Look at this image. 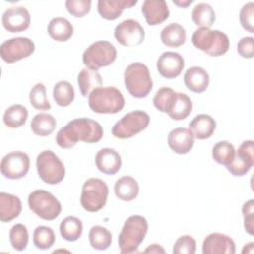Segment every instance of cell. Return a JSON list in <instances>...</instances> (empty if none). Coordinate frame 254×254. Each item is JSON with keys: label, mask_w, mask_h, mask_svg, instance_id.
<instances>
[{"label": "cell", "mask_w": 254, "mask_h": 254, "mask_svg": "<svg viewBox=\"0 0 254 254\" xmlns=\"http://www.w3.org/2000/svg\"><path fill=\"white\" fill-rule=\"evenodd\" d=\"M103 137V128L90 118H75L61 128L56 136L57 144L63 149L72 148L78 141L92 144Z\"/></svg>", "instance_id": "cell-1"}, {"label": "cell", "mask_w": 254, "mask_h": 254, "mask_svg": "<svg viewBox=\"0 0 254 254\" xmlns=\"http://www.w3.org/2000/svg\"><path fill=\"white\" fill-rule=\"evenodd\" d=\"M141 12L148 25L156 26L165 22L170 16V10L164 0L144 1Z\"/></svg>", "instance_id": "cell-18"}, {"label": "cell", "mask_w": 254, "mask_h": 254, "mask_svg": "<svg viewBox=\"0 0 254 254\" xmlns=\"http://www.w3.org/2000/svg\"><path fill=\"white\" fill-rule=\"evenodd\" d=\"M242 214L244 218V228L249 235L254 234V200H247L242 206Z\"/></svg>", "instance_id": "cell-44"}, {"label": "cell", "mask_w": 254, "mask_h": 254, "mask_svg": "<svg viewBox=\"0 0 254 254\" xmlns=\"http://www.w3.org/2000/svg\"><path fill=\"white\" fill-rule=\"evenodd\" d=\"M162 43L171 48H179L183 46L187 40V33L183 26L178 23H171L161 31Z\"/></svg>", "instance_id": "cell-29"}, {"label": "cell", "mask_w": 254, "mask_h": 254, "mask_svg": "<svg viewBox=\"0 0 254 254\" xmlns=\"http://www.w3.org/2000/svg\"><path fill=\"white\" fill-rule=\"evenodd\" d=\"M191 19L197 27L210 29L215 21L214 9L207 3H198L192 9Z\"/></svg>", "instance_id": "cell-31"}, {"label": "cell", "mask_w": 254, "mask_h": 254, "mask_svg": "<svg viewBox=\"0 0 254 254\" xmlns=\"http://www.w3.org/2000/svg\"><path fill=\"white\" fill-rule=\"evenodd\" d=\"M117 57L116 48L108 41H97L92 43L82 55V62L87 68L98 70L110 65Z\"/></svg>", "instance_id": "cell-9"}, {"label": "cell", "mask_w": 254, "mask_h": 254, "mask_svg": "<svg viewBox=\"0 0 254 254\" xmlns=\"http://www.w3.org/2000/svg\"><path fill=\"white\" fill-rule=\"evenodd\" d=\"M150 123V116L142 110L125 114L112 127V135L118 139L131 138L145 130Z\"/></svg>", "instance_id": "cell-10"}, {"label": "cell", "mask_w": 254, "mask_h": 254, "mask_svg": "<svg viewBox=\"0 0 254 254\" xmlns=\"http://www.w3.org/2000/svg\"><path fill=\"white\" fill-rule=\"evenodd\" d=\"M253 242H249L248 244L244 245V248L242 250V253H253Z\"/></svg>", "instance_id": "cell-48"}, {"label": "cell", "mask_w": 254, "mask_h": 254, "mask_svg": "<svg viewBox=\"0 0 254 254\" xmlns=\"http://www.w3.org/2000/svg\"><path fill=\"white\" fill-rule=\"evenodd\" d=\"M10 243L12 247L17 251H23L26 249L29 241V234L27 227L22 223H17L12 226L9 232Z\"/></svg>", "instance_id": "cell-38"}, {"label": "cell", "mask_w": 254, "mask_h": 254, "mask_svg": "<svg viewBox=\"0 0 254 254\" xmlns=\"http://www.w3.org/2000/svg\"><path fill=\"white\" fill-rule=\"evenodd\" d=\"M28 109L21 104H13L8 107L3 115V122L9 128H19L28 119Z\"/></svg>", "instance_id": "cell-32"}, {"label": "cell", "mask_w": 254, "mask_h": 254, "mask_svg": "<svg viewBox=\"0 0 254 254\" xmlns=\"http://www.w3.org/2000/svg\"><path fill=\"white\" fill-rule=\"evenodd\" d=\"M28 204L30 209L44 220H54L62 211L61 202L45 190H33L28 196Z\"/></svg>", "instance_id": "cell-8"}, {"label": "cell", "mask_w": 254, "mask_h": 254, "mask_svg": "<svg viewBox=\"0 0 254 254\" xmlns=\"http://www.w3.org/2000/svg\"><path fill=\"white\" fill-rule=\"evenodd\" d=\"M192 110L191 99L183 92H176L170 106L168 115L177 121L186 119Z\"/></svg>", "instance_id": "cell-26"}, {"label": "cell", "mask_w": 254, "mask_h": 254, "mask_svg": "<svg viewBox=\"0 0 254 254\" xmlns=\"http://www.w3.org/2000/svg\"><path fill=\"white\" fill-rule=\"evenodd\" d=\"M64 4L67 12L76 18L84 17L91 8L90 0H66Z\"/></svg>", "instance_id": "cell-42"}, {"label": "cell", "mask_w": 254, "mask_h": 254, "mask_svg": "<svg viewBox=\"0 0 254 254\" xmlns=\"http://www.w3.org/2000/svg\"><path fill=\"white\" fill-rule=\"evenodd\" d=\"M137 3V0H99L97 11L103 19L113 21L119 18L125 9L132 8Z\"/></svg>", "instance_id": "cell-21"}, {"label": "cell", "mask_w": 254, "mask_h": 254, "mask_svg": "<svg viewBox=\"0 0 254 254\" xmlns=\"http://www.w3.org/2000/svg\"><path fill=\"white\" fill-rule=\"evenodd\" d=\"M145 253H165V249L159 244H151L145 250Z\"/></svg>", "instance_id": "cell-46"}, {"label": "cell", "mask_w": 254, "mask_h": 254, "mask_svg": "<svg viewBox=\"0 0 254 254\" xmlns=\"http://www.w3.org/2000/svg\"><path fill=\"white\" fill-rule=\"evenodd\" d=\"M124 84L135 98H144L153 88V80L148 66L142 63L130 64L124 71Z\"/></svg>", "instance_id": "cell-5"}, {"label": "cell", "mask_w": 254, "mask_h": 254, "mask_svg": "<svg viewBox=\"0 0 254 254\" xmlns=\"http://www.w3.org/2000/svg\"><path fill=\"white\" fill-rule=\"evenodd\" d=\"M148 232V221L141 215H132L126 219L118 236V245L122 254L136 252Z\"/></svg>", "instance_id": "cell-2"}, {"label": "cell", "mask_w": 254, "mask_h": 254, "mask_svg": "<svg viewBox=\"0 0 254 254\" xmlns=\"http://www.w3.org/2000/svg\"><path fill=\"white\" fill-rule=\"evenodd\" d=\"M31 16L29 11L23 7H10L2 15V25L10 33H20L29 28Z\"/></svg>", "instance_id": "cell-15"}, {"label": "cell", "mask_w": 254, "mask_h": 254, "mask_svg": "<svg viewBox=\"0 0 254 254\" xmlns=\"http://www.w3.org/2000/svg\"><path fill=\"white\" fill-rule=\"evenodd\" d=\"M88 239L92 248L96 250H106L112 242L110 231L103 226H92L88 233Z\"/></svg>", "instance_id": "cell-34"}, {"label": "cell", "mask_w": 254, "mask_h": 254, "mask_svg": "<svg viewBox=\"0 0 254 254\" xmlns=\"http://www.w3.org/2000/svg\"><path fill=\"white\" fill-rule=\"evenodd\" d=\"M196 250V242L190 235L180 236L174 244V254H194Z\"/></svg>", "instance_id": "cell-41"}, {"label": "cell", "mask_w": 254, "mask_h": 254, "mask_svg": "<svg viewBox=\"0 0 254 254\" xmlns=\"http://www.w3.org/2000/svg\"><path fill=\"white\" fill-rule=\"evenodd\" d=\"M185 66L184 58L176 52H165L157 60V69L159 73L168 79L178 77Z\"/></svg>", "instance_id": "cell-16"}, {"label": "cell", "mask_w": 254, "mask_h": 254, "mask_svg": "<svg viewBox=\"0 0 254 254\" xmlns=\"http://www.w3.org/2000/svg\"><path fill=\"white\" fill-rule=\"evenodd\" d=\"M82 222L75 216H66L60 224L62 237L69 242L76 241L82 234Z\"/></svg>", "instance_id": "cell-33"}, {"label": "cell", "mask_w": 254, "mask_h": 254, "mask_svg": "<svg viewBox=\"0 0 254 254\" xmlns=\"http://www.w3.org/2000/svg\"><path fill=\"white\" fill-rule=\"evenodd\" d=\"M115 195L123 201H131L139 194V185L131 176H124L118 179L114 185Z\"/></svg>", "instance_id": "cell-28"}, {"label": "cell", "mask_w": 254, "mask_h": 254, "mask_svg": "<svg viewBox=\"0 0 254 254\" xmlns=\"http://www.w3.org/2000/svg\"><path fill=\"white\" fill-rule=\"evenodd\" d=\"M203 254H234L235 243L228 235L214 232L208 234L202 243Z\"/></svg>", "instance_id": "cell-17"}, {"label": "cell", "mask_w": 254, "mask_h": 254, "mask_svg": "<svg viewBox=\"0 0 254 254\" xmlns=\"http://www.w3.org/2000/svg\"><path fill=\"white\" fill-rule=\"evenodd\" d=\"M215 128L216 122L208 114H198L189 124V129L191 131L194 138L198 140L211 137Z\"/></svg>", "instance_id": "cell-24"}, {"label": "cell", "mask_w": 254, "mask_h": 254, "mask_svg": "<svg viewBox=\"0 0 254 254\" xmlns=\"http://www.w3.org/2000/svg\"><path fill=\"white\" fill-rule=\"evenodd\" d=\"M194 136L188 128H175L168 135V145L179 155L188 154L193 147Z\"/></svg>", "instance_id": "cell-19"}, {"label": "cell", "mask_w": 254, "mask_h": 254, "mask_svg": "<svg viewBox=\"0 0 254 254\" xmlns=\"http://www.w3.org/2000/svg\"><path fill=\"white\" fill-rule=\"evenodd\" d=\"M235 149L234 146L228 141H219L212 148L213 160L225 167H227L234 159Z\"/></svg>", "instance_id": "cell-36"}, {"label": "cell", "mask_w": 254, "mask_h": 254, "mask_svg": "<svg viewBox=\"0 0 254 254\" xmlns=\"http://www.w3.org/2000/svg\"><path fill=\"white\" fill-rule=\"evenodd\" d=\"M22 211V202L14 194L4 191L0 192V220L10 222L17 218Z\"/></svg>", "instance_id": "cell-23"}, {"label": "cell", "mask_w": 254, "mask_h": 254, "mask_svg": "<svg viewBox=\"0 0 254 254\" xmlns=\"http://www.w3.org/2000/svg\"><path fill=\"white\" fill-rule=\"evenodd\" d=\"M239 20L242 28L249 33H254V3L245 4L239 13Z\"/></svg>", "instance_id": "cell-43"}, {"label": "cell", "mask_w": 254, "mask_h": 254, "mask_svg": "<svg viewBox=\"0 0 254 254\" xmlns=\"http://www.w3.org/2000/svg\"><path fill=\"white\" fill-rule=\"evenodd\" d=\"M77 84L81 95L87 97L94 89L101 86L102 77L97 70L85 67L77 75Z\"/></svg>", "instance_id": "cell-25"}, {"label": "cell", "mask_w": 254, "mask_h": 254, "mask_svg": "<svg viewBox=\"0 0 254 254\" xmlns=\"http://www.w3.org/2000/svg\"><path fill=\"white\" fill-rule=\"evenodd\" d=\"M120 155L111 148H103L95 155L97 169L105 175H115L121 168Z\"/></svg>", "instance_id": "cell-20"}, {"label": "cell", "mask_w": 254, "mask_h": 254, "mask_svg": "<svg viewBox=\"0 0 254 254\" xmlns=\"http://www.w3.org/2000/svg\"><path fill=\"white\" fill-rule=\"evenodd\" d=\"M173 3L175 4V5H177V6H179V7H181V8H187L190 4H191L192 3V0H186V1H176V0H174L173 1Z\"/></svg>", "instance_id": "cell-47"}, {"label": "cell", "mask_w": 254, "mask_h": 254, "mask_svg": "<svg viewBox=\"0 0 254 254\" xmlns=\"http://www.w3.org/2000/svg\"><path fill=\"white\" fill-rule=\"evenodd\" d=\"M254 165V142L247 140L241 143L238 150L235 151L233 161L226 167L234 177L246 175Z\"/></svg>", "instance_id": "cell-14"}, {"label": "cell", "mask_w": 254, "mask_h": 254, "mask_svg": "<svg viewBox=\"0 0 254 254\" xmlns=\"http://www.w3.org/2000/svg\"><path fill=\"white\" fill-rule=\"evenodd\" d=\"M253 37H243L237 43V52L244 59H252L254 56Z\"/></svg>", "instance_id": "cell-45"}, {"label": "cell", "mask_w": 254, "mask_h": 254, "mask_svg": "<svg viewBox=\"0 0 254 254\" xmlns=\"http://www.w3.org/2000/svg\"><path fill=\"white\" fill-rule=\"evenodd\" d=\"M29 99L32 106L38 110L51 109V103L47 97L46 87L43 83H36L29 94Z\"/></svg>", "instance_id": "cell-39"}, {"label": "cell", "mask_w": 254, "mask_h": 254, "mask_svg": "<svg viewBox=\"0 0 254 254\" xmlns=\"http://www.w3.org/2000/svg\"><path fill=\"white\" fill-rule=\"evenodd\" d=\"M125 99L122 92L114 86L98 87L88 96L90 109L99 114H115L124 107Z\"/></svg>", "instance_id": "cell-3"}, {"label": "cell", "mask_w": 254, "mask_h": 254, "mask_svg": "<svg viewBox=\"0 0 254 254\" xmlns=\"http://www.w3.org/2000/svg\"><path fill=\"white\" fill-rule=\"evenodd\" d=\"M191 42L196 49L211 57L222 56L229 49L228 36L219 30L209 28L196 29L191 36Z\"/></svg>", "instance_id": "cell-4"}, {"label": "cell", "mask_w": 254, "mask_h": 254, "mask_svg": "<svg viewBox=\"0 0 254 254\" xmlns=\"http://www.w3.org/2000/svg\"><path fill=\"white\" fill-rule=\"evenodd\" d=\"M108 192V187L104 181L90 178L82 186L80 204L88 212H97L106 204Z\"/></svg>", "instance_id": "cell-6"}, {"label": "cell", "mask_w": 254, "mask_h": 254, "mask_svg": "<svg viewBox=\"0 0 254 254\" xmlns=\"http://www.w3.org/2000/svg\"><path fill=\"white\" fill-rule=\"evenodd\" d=\"M57 121L55 117L48 113H38L31 121V130L40 137H47L51 135L56 129Z\"/></svg>", "instance_id": "cell-30"}, {"label": "cell", "mask_w": 254, "mask_h": 254, "mask_svg": "<svg viewBox=\"0 0 254 254\" xmlns=\"http://www.w3.org/2000/svg\"><path fill=\"white\" fill-rule=\"evenodd\" d=\"M114 37L124 47H136L143 43L145 31L138 21L127 19L115 27Z\"/></svg>", "instance_id": "cell-13"}, {"label": "cell", "mask_w": 254, "mask_h": 254, "mask_svg": "<svg viewBox=\"0 0 254 254\" xmlns=\"http://www.w3.org/2000/svg\"><path fill=\"white\" fill-rule=\"evenodd\" d=\"M35 52L34 42L26 37L11 38L2 43L0 56L8 64H13L22 59L28 58Z\"/></svg>", "instance_id": "cell-11"}, {"label": "cell", "mask_w": 254, "mask_h": 254, "mask_svg": "<svg viewBox=\"0 0 254 254\" xmlns=\"http://www.w3.org/2000/svg\"><path fill=\"white\" fill-rule=\"evenodd\" d=\"M53 97L59 106H68L74 99L73 86L65 80L57 82L53 89Z\"/></svg>", "instance_id": "cell-35"}, {"label": "cell", "mask_w": 254, "mask_h": 254, "mask_svg": "<svg viewBox=\"0 0 254 254\" xmlns=\"http://www.w3.org/2000/svg\"><path fill=\"white\" fill-rule=\"evenodd\" d=\"M36 166L40 179L48 185H57L65 176L64 163L51 150H45L37 156Z\"/></svg>", "instance_id": "cell-7"}, {"label": "cell", "mask_w": 254, "mask_h": 254, "mask_svg": "<svg viewBox=\"0 0 254 254\" xmlns=\"http://www.w3.org/2000/svg\"><path fill=\"white\" fill-rule=\"evenodd\" d=\"M48 34L57 42H65L73 35V26L63 17L53 18L48 25Z\"/></svg>", "instance_id": "cell-27"}, {"label": "cell", "mask_w": 254, "mask_h": 254, "mask_svg": "<svg viewBox=\"0 0 254 254\" xmlns=\"http://www.w3.org/2000/svg\"><path fill=\"white\" fill-rule=\"evenodd\" d=\"M184 82L187 88L190 91L201 93L208 87L209 75L204 68L200 66H191L185 72Z\"/></svg>", "instance_id": "cell-22"}, {"label": "cell", "mask_w": 254, "mask_h": 254, "mask_svg": "<svg viewBox=\"0 0 254 254\" xmlns=\"http://www.w3.org/2000/svg\"><path fill=\"white\" fill-rule=\"evenodd\" d=\"M30 169L29 156L21 151L5 155L0 164L2 175L10 180H19L27 175Z\"/></svg>", "instance_id": "cell-12"}, {"label": "cell", "mask_w": 254, "mask_h": 254, "mask_svg": "<svg viewBox=\"0 0 254 254\" xmlns=\"http://www.w3.org/2000/svg\"><path fill=\"white\" fill-rule=\"evenodd\" d=\"M56 240L54 230L49 226H38L33 233L34 245L41 250H47L51 248Z\"/></svg>", "instance_id": "cell-37"}, {"label": "cell", "mask_w": 254, "mask_h": 254, "mask_svg": "<svg viewBox=\"0 0 254 254\" xmlns=\"http://www.w3.org/2000/svg\"><path fill=\"white\" fill-rule=\"evenodd\" d=\"M175 93L176 91H174L170 87H161L160 89H158L153 98L154 106L160 112L168 114Z\"/></svg>", "instance_id": "cell-40"}]
</instances>
